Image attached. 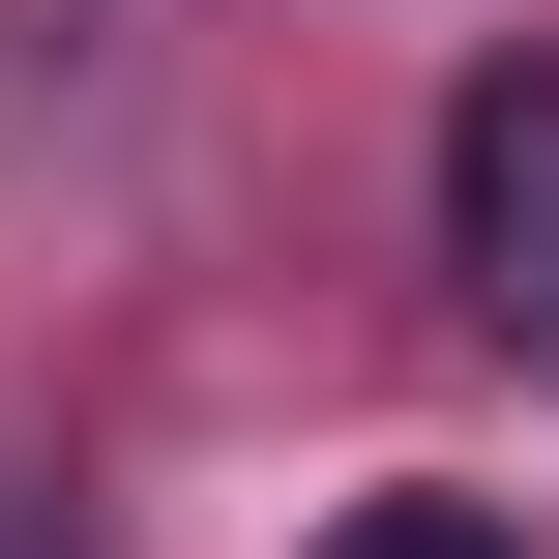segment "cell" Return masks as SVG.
<instances>
[{"instance_id": "cell-1", "label": "cell", "mask_w": 559, "mask_h": 559, "mask_svg": "<svg viewBox=\"0 0 559 559\" xmlns=\"http://www.w3.org/2000/svg\"><path fill=\"white\" fill-rule=\"evenodd\" d=\"M442 265H472V324L559 354V59H472L442 88Z\"/></svg>"}, {"instance_id": "cell-2", "label": "cell", "mask_w": 559, "mask_h": 559, "mask_svg": "<svg viewBox=\"0 0 559 559\" xmlns=\"http://www.w3.org/2000/svg\"><path fill=\"white\" fill-rule=\"evenodd\" d=\"M324 559H531V531H501V501H354Z\"/></svg>"}]
</instances>
